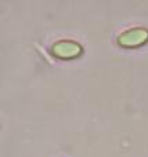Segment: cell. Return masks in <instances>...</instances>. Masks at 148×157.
<instances>
[{"mask_svg":"<svg viewBox=\"0 0 148 157\" xmlns=\"http://www.w3.org/2000/svg\"><path fill=\"white\" fill-rule=\"evenodd\" d=\"M148 40V29L146 28H130L118 36V43L123 47H136Z\"/></svg>","mask_w":148,"mask_h":157,"instance_id":"6da1fadb","label":"cell"},{"mask_svg":"<svg viewBox=\"0 0 148 157\" xmlns=\"http://www.w3.org/2000/svg\"><path fill=\"white\" fill-rule=\"evenodd\" d=\"M51 52L58 58H75L82 52V46L74 40H60L51 46Z\"/></svg>","mask_w":148,"mask_h":157,"instance_id":"7a4b0ae2","label":"cell"}]
</instances>
